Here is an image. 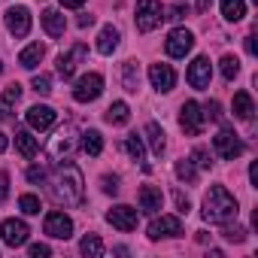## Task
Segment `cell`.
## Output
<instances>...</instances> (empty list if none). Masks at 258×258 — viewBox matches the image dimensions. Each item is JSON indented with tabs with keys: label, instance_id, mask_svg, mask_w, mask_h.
I'll return each instance as SVG.
<instances>
[{
	"label": "cell",
	"instance_id": "obj_1",
	"mask_svg": "<svg viewBox=\"0 0 258 258\" xmlns=\"http://www.w3.org/2000/svg\"><path fill=\"white\" fill-rule=\"evenodd\" d=\"M82 191H85L82 170L76 164H61L55 170V185H52L55 201L64 207H76V204H82Z\"/></svg>",
	"mask_w": 258,
	"mask_h": 258
},
{
	"label": "cell",
	"instance_id": "obj_2",
	"mask_svg": "<svg viewBox=\"0 0 258 258\" xmlns=\"http://www.w3.org/2000/svg\"><path fill=\"white\" fill-rule=\"evenodd\" d=\"M204 219L207 222H216V225H225V222H231L234 216H237V201H234V195L225 188V185H213L210 191H207V198H204Z\"/></svg>",
	"mask_w": 258,
	"mask_h": 258
},
{
	"label": "cell",
	"instance_id": "obj_3",
	"mask_svg": "<svg viewBox=\"0 0 258 258\" xmlns=\"http://www.w3.org/2000/svg\"><path fill=\"white\" fill-rule=\"evenodd\" d=\"M204 106L198 103V100H185L182 103V109H179V124H182V131L188 134V137H201V131H204Z\"/></svg>",
	"mask_w": 258,
	"mask_h": 258
},
{
	"label": "cell",
	"instance_id": "obj_4",
	"mask_svg": "<svg viewBox=\"0 0 258 258\" xmlns=\"http://www.w3.org/2000/svg\"><path fill=\"white\" fill-rule=\"evenodd\" d=\"M161 13H164V7L158 4V0H137V28L143 34L155 31L161 25V19H164Z\"/></svg>",
	"mask_w": 258,
	"mask_h": 258
},
{
	"label": "cell",
	"instance_id": "obj_5",
	"mask_svg": "<svg viewBox=\"0 0 258 258\" xmlns=\"http://www.w3.org/2000/svg\"><path fill=\"white\" fill-rule=\"evenodd\" d=\"M100 94H103V76H100V73H85V76H79L76 85H73V97H76L79 103H91V100H97Z\"/></svg>",
	"mask_w": 258,
	"mask_h": 258
},
{
	"label": "cell",
	"instance_id": "obj_6",
	"mask_svg": "<svg viewBox=\"0 0 258 258\" xmlns=\"http://www.w3.org/2000/svg\"><path fill=\"white\" fill-rule=\"evenodd\" d=\"M213 149L219 152V158H225V161H234V158H240L243 155V140L234 134V131H228V127H225V131H219L216 137H213Z\"/></svg>",
	"mask_w": 258,
	"mask_h": 258
},
{
	"label": "cell",
	"instance_id": "obj_7",
	"mask_svg": "<svg viewBox=\"0 0 258 258\" xmlns=\"http://www.w3.org/2000/svg\"><path fill=\"white\" fill-rule=\"evenodd\" d=\"M191 46H195V34L185 31V28L170 31V37H167V43H164V49H167L170 58H185V55L191 52Z\"/></svg>",
	"mask_w": 258,
	"mask_h": 258
},
{
	"label": "cell",
	"instance_id": "obj_8",
	"mask_svg": "<svg viewBox=\"0 0 258 258\" xmlns=\"http://www.w3.org/2000/svg\"><path fill=\"white\" fill-rule=\"evenodd\" d=\"M210 76H213V64H210V58H195L191 64H188V85L191 88H198V91H204V88H210Z\"/></svg>",
	"mask_w": 258,
	"mask_h": 258
},
{
	"label": "cell",
	"instance_id": "obj_9",
	"mask_svg": "<svg viewBox=\"0 0 258 258\" xmlns=\"http://www.w3.org/2000/svg\"><path fill=\"white\" fill-rule=\"evenodd\" d=\"M43 228H46V234L55 237V240H70V237H73V219L64 216V213H58V210L46 216V225H43Z\"/></svg>",
	"mask_w": 258,
	"mask_h": 258
},
{
	"label": "cell",
	"instance_id": "obj_10",
	"mask_svg": "<svg viewBox=\"0 0 258 258\" xmlns=\"http://www.w3.org/2000/svg\"><path fill=\"white\" fill-rule=\"evenodd\" d=\"M179 234H182V219L179 216H161V219H152V225H149V240L179 237Z\"/></svg>",
	"mask_w": 258,
	"mask_h": 258
},
{
	"label": "cell",
	"instance_id": "obj_11",
	"mask_svg": "<svg viewBox=\"0 0 258 258\" xmlns=\"http://www.w3.org/2000/svg\"><path fill=\"white\" fill-rule=\"evenodd\" d=\"M28 234H31V231H28V225H25L22 219H7L4 225H0V237H4V243L13 246V249H16V246H25V243H28Z\"/></svg>",
	"mask_w": 258,
	"mask_h": 258
},
{
	"label": "cell",
	"instance_id": "obj_12",
	"mask_svg": "<svg viewBox=\"0 0 258 258\" xmlns=\"http://www.w3.org/2000/svg\"><path fill=\"white\" fill-rule=\"evenodd\" d=\"M137 210L134 207H124V204H118V207H112L109 213H106V222L112 225V228H118V231H134L137 228Z\"/></svg>",
	"mask_w": 258,
	"mask_h": 258
},
{
	"label": "cell",
	"instance_id": "obj_13",
	"mask_svg": "<svg viewBox=\"0 0 258 258\" xmlns=\"http://www.w3.org/2000/svg\"><path fill=\"white\" fill-rule=\"evenodd\" d=\"M7 28L13 37H28L31 34V10L28 7H13L7 13Z\"/></svg>",
	"mask_w": 258,
	"mask_h": 258
},
{
	"label": "cell",
	"instance_id": "obj_14",
	"mask_svg": "<svg viewBox=\"0 0 258 258\" xmlns=\"http://www.w3.org/2000/svg\"><path fill=\"white\" fill-rule=\"evenodd\" d=\"M25 118H28V124L34 127V131H46V127H52V124H55L58 112H55L52 106H43V103H37V106H31V109L25 112Z\"/></svg>",
	"mask_w": 258,
	"mask_h": 258
},
{
	"label": "cell",
	"instance_id": "obj_15",
	"mask_svg": "<svg viewBox=\"0 0 258 258\" xmlns=\"http://www.w3.org/2000/svg\"><path fill=\"white\" fill-rule=\"evenodd\" d=\"M85 52H88V49H85L82 43H76L67 55H61V58H58V76H61V79H73V73H76L79 61L85 58Z\"/></svg>",
	"mask_w": 258,
	"mask_h": 258
},
{
	"label": "cell",
	"instance_id": "obj_16",
	"mask_svg": "<svg viewBox=\"0 0 258 258\" xmlns=\"http://www.w3.org/2000/svg\"><path fill=\"white\" fill-rule=\"evenodd\" d=\"M149 79H152V85L158 88V91H173V85H176V73H173V67L170 64H152L149 67Z\"/></svg>",
	"mask_w": 258,
	"mask_h": 258
},
{
	"label": "cell",
	"instance_id": "obj_17",
	"mask_svg": "<svg viewBox=\"0 0 258 258\" xmlns=\"http://www.w3.org/2000/svg\"><path fill=\"white\" fill-rule=\"evenodd\" d=\"M137 201H140V210H143V213H158L161 204H164V195H161V188H155V185H143L140 195H137Z\"/></svg>",
	"mask_w": 258,
	"mask_h": 258
},
{
	"label": "cell",
	"instance_id": "obj_18",
	"mask_svg": "<svg viewBox=\"0 0 258 258\" xmlns=\"http://www.w3.org/2000/svg\"><path fill=\"white\" fill-rule=\"evenodd\" d=\"M43 28H46V34L49 37H64V31H67V19L58 13V10H46L43 13Z\"/></svg>",
	"mask_w": 258,
	"mask_h": 258
},
{
	"label": "cell",
	"instance_id": "obj_19",
	"mask_svg": "<svg viewBox=\"0 0 258 258\" xmlns=\"http://www.w3.org/2000/svg\"><path fill=\"white\" fill-rule=\"evenodd\" d=\"M146 140H149V146H152V155H164V146H167V140H164V127L158 124V121H149L146 124Z\"/></svg>",
	"mask_w": 258,
	"mask_h": 258
},
{
	"label": "cell",
	"instance_id": "obj_20",
	"mask_svg": "<svg viewBox=\"0 0 258 258\" xmlns=\"http://www.w3.org/2000/svg\"><path fill=\"white\" fill-rule=\"evenodd\" d=\"M73 149V127H64V131H58V137L49 143V155H67Z\"/></svg>",
	"mask_w": 258,
	"mask_h": 258
},
{
	"label": "cell",
	"instance_id": "obj_21",
	"mask_svg": "<svg viewBox=\"0 0 258 258\" xmlns=\"http://www.w3.org/2000/svg\"><path fill=\"white\" fill-rule=\"evenodd\" d=\"M118 49V31L112 28V25H106L103 31H100V37H97V52L100 55H112Z\"/></svg>",
	"mask_w": 258,
	"mask_h": 258
},
{
	"label": "cell",
	"instance_id": "obj_22",
	"mask_svg": "<svg viewBox=\"0 0 258 258\" xmlns=\"http://www.w3.org/2000/svg\"><path fill=\"white\" fill-rule=\"evenodd\" d=\"M43 55H46V49H43L40 43H31L28 49H22V55H19V64H22L25 70H34V67L43 61Z\"/></svg>",
	"mask_w": 258,
	"mask_h": 258
},
{
	"label": "cell",
	"instance_id": "obj_23",
	"mask_svg": "<svg viewBox=\"0 0 258 258\" xmlns=\"http://www.w3.org/2000/svg\"><path fill=\"white\" fill-rule=\"evenodd\" d=\"M252 112H255V106H252L249 91H237V94H234V115H237V118H243V121H249V118H252Z\"/></svg>",
	"mask_w": 258,
	"mask_h": 258
},
{
	"label": "cell",
	"instance_id": "obj_24",
	"mask_svg": "<svg viewBox=\"0 0 258 258\" xmlns=\"http://www.w3.org/2000/svg\"><path fill=\"white\" fill-rule=\"evenodd\" d=\"M121 82H124V91L137 94V88H140V70H137L134 61H127V64L121 67Z\"/></svg>",
	"mask_w": 258,
	"mask_h": 258
},
{
	"label": "cell",
	"instance_id": "obj_25",
	"mask_svg": "<svg viewBox=\"0 0 258 258\" xmlns=\"http://www.w3.org/2000/svg\"><path fill=\"white\" fill-rule=\"evenodd\" d=\"M127 118H131V109H127L124 100H115V103L106 109V121H109V124H127Z\"/></svg>",
	"mask_w": 258,
	"mask_h": 258
},
{
	"label": "cell",
	"instance_id": "obj_26",
	"mask_svg": "<svg viewBox=\"0 0 258 258\" xmlns=\"http://www.w3.org/2000/svg\"><path fill=\"white\" fill-rule=\"evenodd\" d=\"M222 16L228 22H240L246 16V0H222Z\"/></svg>",
	"mask_w": 258,
	"mask_h": 258
},
{
	"label": "cell",
	"instance_id": "obj_27",
	"mask_svg": "<svg viewBox=\"0 0 258 258\" xmlns=\"http://www.w3.org/2000/svg\"><path fill=\"white\" fill-rule=\"evenodd\" d=\"M16 149H19L25 158H34V155H37V140H34L28 131H16Z\"/></svg>",
	"mask_w": 258,
	"mask_h": 258
},
{
	"label": "cell",
	"instance_id": "obj_28",
	"mask_svg": "<svg viewBox=\"0 0 258 258\" xmlns=\"http://www.w3.org/2000/svg\"><path fill=\"white\" fill-rule=\"evenodd\" d=\"M82 149L97 158V155L103 152V137H100L97 131H85V134H82Z\"/></svg>",
	"mask_w": 258,
	"mask_h": 258
},
{
	"label": "cell",
	"instance_id": "obj_29",
	"mask_svg": "<svg viewBox=\"0 0 258 258\" xmlns=\"http://www.w3.org/2000/svg\"><path fill=\"white\" fill-rule=\"evenodd\" d=\"M79 252H82V255H91V258L103 255V243H100V237H97V234H88V237H82V243H79Z\"/></svg>",
	"mask_w": 258,
	"mask_h": 258
},
{
	"label": "cell",
	"instance_id": "obj_30",
	"mask_svg": "<svg viewBox=\"0 0 258 258\" xmlns=\"http://www.w3.org/2000/svg\"><path fill=\"white\" fill-rule=\"evenodd\" d=\"M176 176L185 179V182H195V179H198V167H195V161H191V158L176 161Z\"/></svg>",
	"mask_w": 258,
	"mask_h": 258
},
{
	"label": "cell",
	"instance_id": "obj_31",
	"mask_svg": "<svg viewBox=\"0 0 258 258\" xmlns=\"http://www.w3.org/2000/svg\"><path fill=\"white\" fill-rule=\"evenodd\" d=\"M19 207H22L25 216H37V213L43 210V204H40L37 195H22V198H19Z\"/></svg>",
	"mask_w": 258,
	"mask_h": 258
},
{
	"label": "cell",
	"instance_id": "obj_32",
	"mask_svg": "<svg viewBox=\"0 0 258 258\" xmlns=\"http://www.w3.org/2000/svg\"><path fill=\"white\" fill-rule=\"evenodd\" d=\"M124 146H127V152H131V158H134V161H140V164H143V158H146V149H143V140H140L137 134H131V137H127V143H124Z\"/></svg>",
	"mask_w": 258,
	"mask_h": 258
},
{
	"label": "cell",
	"instance_id": "obj_33",
	"mask_svg": "<svg viewBox=\"0 0 258 258\" xmlns=\"http://www.w3.org/2000/svg\"><path fill=\"white\" fill-rule=\"evenodd\" d=\"M237 73H240V61H237L234 55H225V58H222V76H225V79L231 82V79H234Z\"/></svg>",
	"mask_w": 258,
	"mask_h": 258
},
{
	"label": "cell",
	"instance_id": "obj_34",
	"mask_svg": "<svg viewBox=\"0 0 258 258\" xmlns=\"http://www.w3.org/2000/svg\"><path fill=\"white\" fill-rule=\"evenodd\" d=\"M31 88H34L37 94H49V91H52V76H46V73H37V76L31 79Z\"/></svg>",
	"mask_w": 258,
	"mask_h": 258
},
{
	"label": "cell",
	"instance_id": "obj_35",
	"mask_svg": "<svg viewBox=\"0 0 258 258\" xmlns=\"http://www.w3.org/2000/svg\"><path fill=\"white\" fill-rule=\"evenodd\" d=\"M222 237H225V240H231V243H243V240H246V228H240V225L225 228V231H222Z\"/></svg>",
	"mask_w": 258,
	"mask_h": 258
},
{
	"label": "cell",
	"instance_id": "obj_36",
	"mask_svg": "<svg viewBox=\"0 0 258 258\" xmlns=\"http://www.w3.org/2000/svg\"><path fill=\"white\" fill-rule=\"evenodd\" d=\"M204 118H213V121H222V106H219V100H210V103L204 106Z\"/></svg>",
	"mask_w": 258,
	"mask_h": 258
},
{
	"label": "cell",
	"instance_id": "obj_37",
	"mask_svg": "<svg viewBox=\"0 0 258 258\" xmlns=\"http://www.w3.org/2000/svg\"><path fill=\"white\" fill-rule=\"evenodd\" d=\"M191 161H198V167H204V170H207V167L213 164V161H210V152H207V149H195Z\"/></svg>",
	"mask_w": 258,
	"mask_h": 258
},
{
	"label": "cell",
	"instance_id": "obj_38",
	"mask_svg": "<svg viewBox=\"0 0 258 258\" xmlns=\"http://www.w3.org/2000/svg\"><path fill=\"white\" fill-rule=\"evenodd\" d=\"M28 252H31V258H46V255H52V249H49L46 243H34V246H28Z\"/></svg>",
	"mask_w": 258,
	"mask_h": 258
},
{
	"label": "cell",
	"instance_id": "obj_39",
	"mask_svg": "<svg viewBox=\"0 0 258 258\" xmlns=\"http://www.w3.org/2000/svg\"><path fill=\"white\" fill-rule=\"evenodd\" d=\"M100 182H103V191L106 195H118V176H103Z\"/></svg>",
	"mask_w": 258,
	"mask_h": 258
},
{
	"label": "cell",
	"instance_id": "obj_40",
	"mask_svg": "<svg viewBox=\"0 0 258 258\" xmlns=\"http://www.w3.org/2000/svg\"><path fill=\"white\" fill-rule=\"evenodd\" d=\"M7 195H10V173L0 170V204L7 201Z\"/></svg>",
	"mask_w": 258,
	"mask_h": 258
},
{
	"label": "cell",
	"instance_id": "obj_41",
	"mask_svg": "<svg viewBox=\"0 0 258 258\" xmlns=\"http://www.w3.org/2000/svg\"><path fill=\"white\" fill-rule=\"evenodd\" d=\"M173 201H176V207H179V213H188V207H191V201L182 195V191H173Z\"/></svg>",
	"mask_w": 258,
	"mask_h": 258
},
{
	"label": "cell",
	"instance_id": "obj_42",
	"mask_svg": "<svg viewBox=\"0 0 258 258\" xmlns=\"http://www.w3.org/2000/svg\"><path fill=\"white\" fill-rule=\"evenodd\" d=\"M10 115H13V100L0 97V121H4V118H10Z\"/></svg>",
	"mask_w": 258,
	"mask_h": 258
},
{
	"label": "cell",
	"instance_id": "obj_43",
	"mask_svg": "<svg viewBox=\"0 0 258 258\" xmlns=\"http://www.w3.org/2000/svg\"><path fill=\"white\" fill-rule=\"evenodd\" d=\"M4 97H7V100H19V97H22V85H19V82H13V85L7 88V94H4Z\"/></svg>",
	"mask_w": 258,
	"mask_h": 258
},
{
	"label": "cell",
	"instance_id": "obj_44",
	"mask_svg": "<svg viewBox=\"0 0 258 258\" xmlns=\"http://www.w3.org/2000/svg\"><path fill=\"white\" fill-rule=\"evenodd\" d=\"M28 179H31V182H43V179H46V170H43V167H31V170H28Z\"/></svg>",
	"mask_w": 258,
	"mask_h": 258
},
{
	"label": "cell",
	"instance_id": "obj_45",
	"mask_svg": "<svg viewBox=\"0 0 258 258\" xmlns=\"http://www.w3.org/2000/svg\"><path fill=\"white\" fill-rule=\"evenodd\" d=\"M246 52H249V55H255V52H258V46H255V34H249V37H246Z\"/></svg>",
	"mask_w": 258,
	"mask_h": 258
},
{
	"label": "cell",
	"instance_id": "obj_46",
	"mask_svg": "<svg viewBox=\"0 0 258 258\" xmlns=\"http://www.w3.org/2000/svg\"><path fill=\"white\" fill-rule=\"evenodd\" d=\"M85 4V0H61V7H67V10H79Z\"/></svg>",
	"mask_w": 258,
	"mask_h": 258
},
{
	"label": "cell",
	"instance_id": "obj_47",
	"mask_svg": "<svg viewBox=\"0 0 258 258\" xmlns=\"http://www.w3.org/2000/svg\"><path fill=\"white\" fill-rule=\"evenodd\" d=\"M167 19H170V22H176V19H182V10H179V7H173V10H167Z\"/></svg>",
	"mask_w": 258,
	"mask_h": 258
},
{
	"label": "cell",
	"instance_id": "obj_48",
	"mask_svg": "<svg viewBox=\"0 0 258 258\" xmlns=\"http://www.w3.org/2000/svg\"><path fill=\"white\" fill-rule=\"evenodd\" d=\"M249 182H252V185H258V164H252V167H249Z\"/></svg>",
	"mask_w": 258,
	"mask_h": 258
},
{
	"label": "cell",
	"instance_id": "obj_49",
	"mask_svg": "<svg viewBox=\"0 0 258 258\" xmlns=\"http://www.w3.org/2000/svg\"><path fill=\"white\" fill-rule=\"evenodd\" d=\"M213 7V0H198V13H207Z\"/></svg>",
	"mask_w": 258,
	"mask_h": 258
},
{
	"label": "cell",
	"instance_id": "obj_50",
	"mask_svg": "<svg viewBox=\"0 0 258 258\" xmlns=\"http://www.w3.org/2000/svg\"><path fill=\"white\" fill-rule=\"evenodd\" d=\"M88 25H94V16H82L79 19V28H88Z\"/></svg>",
	"mask_w": 258,
	"mask_h": 258
},
{
	"label": "cell",
	"instance_id": "obj_51",
	"mask_svg": "<svg viewBox=\"0 0 258 258\" xmlns=\"http://www.w3.org/2000/svg\"><path fill=\"white\" fill-rule=\"evenodd\" d=\"M7 146H10V140H7V134H0V152H7Z\"/></svg>",
	"mask_w": 258,
	"mask_h": 258
},
{
	"label": "cell",
	"instance_id": "obj_52",
	"mask_svg": "<svg viewBox=\"0 0 258 258\" xmlns=\"http://www.w3.org/2000/svg\"><path fill=\"white\" fill-rule=\"evenodd\" d=\"M0 70H4V64H0Z\"/></svg>",
	"mask_w": 258,
	"mask_h": 258
}]
</instances>
